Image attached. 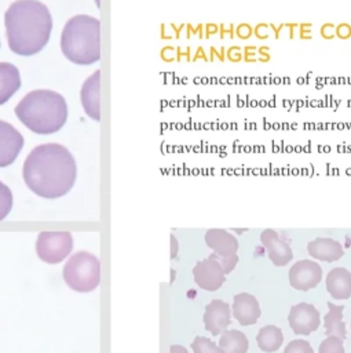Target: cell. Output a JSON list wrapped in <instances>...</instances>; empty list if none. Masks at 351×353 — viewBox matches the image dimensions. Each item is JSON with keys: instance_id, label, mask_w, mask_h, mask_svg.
Listing matches in <instances>:
<instances>
[{"instance_id": "1", "label": "cell", "mask_w": 351, "mask_h": 353, "mask_svg": "<svg viewBox=\"0 0 351 353\" xmlns=\"http://www.w3.org/2000/svg\"><path fill=\"white\" fill-rule=\"evenodd\" d=\"M23 181L40 197L58 199L69 193L77 176L73 154L59 143H43L28 154L23 168Z\"/></svg>"}, {"instance_id": "15", "label": "cell", "mask_w": 351, "mask_h": 353, "mask_svg": "<svg viewBox=\"0 0 351 353\" xmlns=\"http://www.w3.org/2000/svg\"><path fill=\"white\" fill-rule=\"evenodd\" d=\"M308 254L319 261L333 262L344 255L343 245L330 237H317L307 244Z\"/></svg>"}, {"instance_id": "6", "label": "cell", "mask_w": 351, "mask_h": 353, "mask_svg": "<svg viewBox=\"0 0 351 353\" xmlns=\"http://www.w3.org/2000/svg\"><path fill=\"white\" fill-rule=\"evenodd\" d=\"M73 250L69 232H41L36 241L37 256L47 263L62 262Z\"/></svg>"}, {"instance_id": "29", "label": "cell", "mask_w": 351, "mask_h": 353, "mask_svg": "<svg viewBox=\"0 0 351 353\" xmlns=\"http://www.w3.org/2000/svg\"><path fill=\"white\" fill-rule=\"evenodd\" d=\"M226 57H227V59H228L230 62H233V63H238V62H241V61H242L241 47H238V46H233V47H230V48H228V51H227V54H226Z\"/></svg>"}, {"instance_id": "33", "label": "cell", "mask_w": 351, "mask_h": 353, "mask_svg": "<svg viewBox=\"0 0 351 353\" xmlns=\"http://www.w3.org/2000/svg\"><path fill=\"white\" fill-rule=\"evenodd\" d=\"M171 243H172V252H171V256L175 258L176 252H178V241H176V239L173 237V234L171 236Z\"/></svg>"}, {"instance_id": "16", "label": "cell", "mask_w": 351, "mask_h": 353, "mask_svg": "<svg viewBox=\"0 0 351 353\" xmlns=\"http://www.w3.org/2000/svg\"><path fill=\"white\" fill-rule=\"evenodd\" d=\"M205 241L215 254L228 256L237 254L238 240L226 229H209L205 233Z\"/></svg>"}, {"instance_id": "34", "label": "cell", "mask_w": 351, "mask_h": 353, "mask_svg": "<svg viewBox=\"0 0 351 353\" xmlns=\"http://www.w3.org/2000/svg\"><path fill=\"white\" fill-rule=\"evenodd\" d=\"M95 4H96V6H99V4H100V0H95Z\"/></svg>"}, {"instance_id": "26", "label": "cell", "mask_w": 351, "mask_h": 353, "mask_svg": "<svg viewBox=\"0 0 351 353\" xmlns=\"http://www.w3.org/2000/svg\"><path fill=\"white\" fill-rule=\"evenodd\" d=\"M220 265H222V268H223V270H224V274H227V273H230L234 268H235V265H237V262H238V256H237V254H234V255H228V256H223V255H217V254H215V252H212L211 254Z\"/></svg>"}, {"instance_id": "17", "label": "cell", "mask_w": 351, "mask_h": 353, "mask_svg": "<svg viewBox=\"0 0 351 353\" xmlns=\"http://www.w3.org/2000/svg\"><path fill=\"white\" fill-rule=\"evenodd\" d=\"M326 290L334 299H347L351 296V272L337 266L329 270L326 276Z\"/></svg>"}, {"instance_id": "24", "label": "cell", "mask_w": 351, "mask_h": 353, "mask_svg": "<svg viewBox=\"0 0 351 353\" xmlns=\"http://www.w3.org/2000/svg\"><path fill=\"white\" fill-rule=\"evenodd\" d=\"M12 208V193L7 185L0 181V221H3Z\"/></svg>"}, {"instance_id": "23", "label": "cell", "mask_w": 351, "mask_h": 353, "mask_svg": "<svg viewBox=\"0 0 351 353\" xmlns=\"http://www.w3.org/2000/svg\"><path fill=\"white\" fill-rule=\"evenodd\" d=\"M318 353H344L343 339L336 335H328L318 347Z\"/></svg>"}, {"instance_id": "28", "label": "cell", "mask_w": 351, "mask_h": 353, "mask_svg": "<svg viewBox=\"0 0 351 353\" xmlns=\"http://www.w3.org/2000/svg\"><path fill=\"white\" fill-rule=\"evenodd\" d=\"M334 36H337L341 40H347L351 37V25L347 22H341L334 28Z\"/></svg>"}, {"instance_id": "21", "label": "cell", "mask_w": 351, "mask_h": 353, "mask_svg": "<svg viewBox=\"0 0 351 353\" xmlns=\"http://www.w3.org/2000/svg\"><path fill=\"white\" fill-rule=\"evenodd\" d=\"M248 345L246 335L240 330H224L219 341V346L226 353H246Z\"/></svg>"}, {"instance_id": "13", "label": "cell", "mask_w": 351, "mask_h": 353, "mask_svg": "<svg viewBox=\"0 0 351 353\" xmlns=\"http://www.w3.org/2000/svg\"><path fill=\"white\" fill-rule=\"evenodd\" d=\"M260 241L267 248L268 258L275 266H284L293 258L292 248L285 240L279 237L275 230L264 229L260 233Z\"/></svg>"}, {"instance_id": "14", "label": "cell", "mask_w": 351, "mask_h": 353, "mask_svg": "<svg viewBox=\"0 0 351 353\" xmlns=\"http://www.w3.org/2000/svg\"><path fill=\"white\" fill-rule=\"evenodd\" d=\"M231 309L234 317L240 321L241 325L255 324L262 313L257 299L248 292L235 294Z\"/></svg>"}, {"instance_id": "32", "label": "cell", "mask_w": 351, "mask_h": 353, "mask_svg": "<svg viewBox=\"0 0 351 353\" xmlns=\"http://www.w3.org/2000/svg\"><path fill=\"white\" fill-rule=\"evenodd\" d=\"M169 353H189V352H187L186 347H183L180 345H172Z\"/></svg>"}, {"instance_id": "10", "label": "cell", "mask_w": 351, "mask_h": 353, "mask_svg": "<svg viewBox=\"0 0 351 353\" xmlns=\"http://www.w3.org/2000/svg\"><path fill=\"white\" fill-rule=\"evenodd\" d=\"M22 148V134L10 123L0 120V167L12 164Z\"/></svg>"}, {"instance_id": "9", "label": "cell", "mask_w": 351, "mask_h": 353, "mask_svg": "<svg viewBox=\"0 0 351 353\" xmlns=\"http://www.w3.org/2000/svg\"><path fill=\"white\" fill-rule=\"evenodd\" d=\"M288 321L295 334L308 335L319 327V312L314 305L300 302L290 307Z\"/></svg>"}, {"instance_id": "3", "label": "cell", "mask_w": 351, "mask_h": 353, "mask_svg": "<svg viewBox=\"0 0 351 353\" xmlns=\"http://www.w3.org/2000/svg\"><path fill=\"white\" fill-rule=\"evenodd\" d=\"M15 114L30 131L48 135L65 125L67 105L65 98L52 90H34L17 103Z\"/></svg>"}, {"instance_id": "22", "label": "cell", "mask_w": 351, "mask_h": 353, "mask_svg": "<svg viewBox=\"0 0 351 353\" xmlns=\"http://www.w3.org/2000/svg\"><path fill=\"white\" fill-rule=\"evenodd\" d=\"M191 347L194 353H226L220 346L205 336H195L191 342Z\"/></svg>"}, {"instance_id": "30", "label": "cell", "mask_w": 351, "mask_h": 353, "mask_svg": "<svg viewBox=\"0 0 351 353\" xmlns=\"http://www.w3.org/2000/svg\"><path fill=\"white\" fill-rule=\"evenodd\" d=\"M334 28H336V26H334L333 22H326V23H323V25L321 26L319 33H321V36H322L325 40H332V39L334 37V32H333Z\"/></svg>"}, {"instance_id": "25", "label": "cell", "mask_w": 351, "mask_h": 353, "mask_svg": "<svg viewBox=\"0 0 351 353\" xmlns=\"http://www.w3.org/2000/svg\"><path fill=\"white\" fill-rule=\"evenodd\" d=\"M284 353H314V350L308 343V341L293 339L286 345V347L284 349Z\"/></svg>"}, {"instance_id": "27", "label": "cell", "mask_w": 351, "mask_h": 353, "mask_svg": "<svg viewBox=\"0 0 351 353\" xmlns=\"http://www.w3.org/2000/svg\"><path fill=\"white\" fill-rule=\"evenodd\" d=\"M252 33H253V29H252V26H251L249 23H246V22H242V23L238 25L237 29H235V36H237L238 39H241V40H248V39L252 36Z\"/></svg>"}, {"instance_id": "5", "label": "cell", "mask_w": 351, "mask_h": 353, "mask_svg": "<svg viewBox=\"0 0 351 353\" xmlns=\"http://www.w3.org/2000/svg\"><path fill=\"white\" fill-rule=\"evenodd\" d=\"M65 283L77 292H91L100 283V262L87 251L73 254L63 266Z\"/></svg>"}, {"instance_id": "8", "label": "cell", "mask_w": 351, "mask_h": 353, "mask_svg": "<svg viewBox=\"0 0 351 353\" xmlns=\"http://www.w3.org/2000/svg\"><path fill=\"white\" fill-rule=\"evenodd\" d=\"M322 279V268L311 259H301L289 269V283L293 288L308 291L314 288Z\"/></svg>"}, {"instance_id": "4", "label": "cell", "mask_w": 351, "mask_h": 353, "mask_svg": "<svg viewBox=\"0 0 351 353\" xmlns=\"http://www.w3.org/2000/svg\"><path fill=\"white\" fill-rule=\"evenodd\" d=\"M61 50L73 63L91 65L100 59V22L91 15H76L63 26Z\"/></svg>"}, {"instance_id": "7", "label": "cell", "mask_w": 351, "mask_h": 353, "mask_svg": "<svg viewBox=\"0 0 351 353\" xmlns=\"http://www.w3.org/2000/svg\"><path fill=\"white\" fill-rule=\"evenodd\" d=\"M193 276L197 285L206 291H216L226 281V274L222 265L212 255L195 263Z\"/></svg>"}, {"instance_id": "12", "label": "cell", "mask_w": 351, "mask_h": 353, "mask_svg": "<svg viewBox=\"0 0 351 353\" xmlns=\"http://www.w3.org/2000/svg\"><path fill=\"white\" fill-rule=\"evenodd\" d=\"M231 309L230 305L220 299H213L205 306L204 313V324L205 330L212 335H219L223 332L227 325H230Z\"/></svg>"}, {"instance_id": "18", "label": "cell", "mask_w": 351, "mask_h": 353, "mask_svg": "<svg viewBox=\"0 0 351 353\" xmlns=\"http://www.w3.org/2000/svg\"><path fill=\"white\" fill-rule=\"evenodd\" d=\"M21 88V74L15 65L0 62V105L6 103Z\"/></svg>"}, {"instance_id": "2", "label": "cell", "mask_w": 351, "mask_h": 353, "mask_svg": "<svg viewBox=\"0 0 351 353\" xmlns=\"http://www.w3.org/2000/svg\"><path fill=\"white\" fill-rule=\"evenodd\" d=\"M4 25L10 50L17 55L30 57L48 43L52 17L39 0H17L6 11Z\"/></svg>"}, {"instance_id": "19", "label": "cell", "mask_w": 351, "mask_h": 353, "mask_svg": "<svg viewBox=\"0 0 351 353\" xmlns=\"http://www.w3.org/2000/svg\"><path fill=\"white\" fill-rule=\"evenodd\" d=\"M329 312L323 317L325 324V334L326 335H336L341 339L345 338V324L343 321V310L344 305H334L332 302H326Z\"/></svg>"}, {"instance_id": "31", "label": "cell", "mask_w": 351, "mask_h": 353, "mask_svg": "<svg viewBox=\"0 0 351 353\" xmlns=\"http://www.w3.org/2000/svg\"><path fill=\"white\" fill-rule=\"evenodd\" d=\"M271 29H273V32H274V36H275V39H278L279 37V33H281V30L285 28V22H282V23H279L278 26H275L274 23H270L268 25Z\"/></svg>"}, {"instance_id": "20", "label": "cell", "mask_w": 351, "mask_h": 353, "mask_svg": "<svg viewBox=\"0 0 351 353\" xmlns=\"http://www.w3.org/2000/svg\"><path fill=\"white\" fill-rule=\"evenodd\" d=\"M256 341H257L259 347L263 352L270 353V352H275L279 349V346L282 345V341H284V335H282L281 328H278L277 325L268 324L259 330Z\"/></svg>"}, {"instance_id": "11", "label": "cell", "mask_w": 351, "mask_h": 353, "mask_svg": "<svg viewBox=\"0 0 351 353\" xmlns=\"http://www.w3.org/2000/svg\"><path fill=\"white\" fill-rule=\"evenodd\" d=\"M81 105L84 112L95 121L100 120V72L95 70L83 84Z\"/></svg>"}]
</instances>
